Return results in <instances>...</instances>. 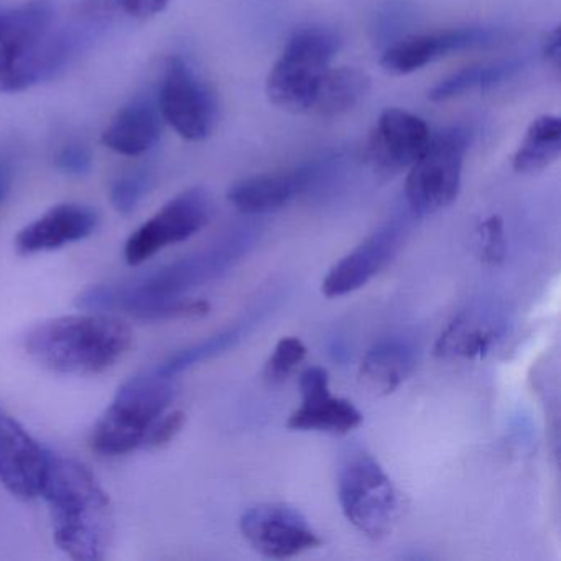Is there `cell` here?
<instances>
[{"mask_svg": "<svg viewBox=\"0 0 561 561\" xmlns=\"http://www.w3.org/2000/svg\"><path fill=\"white\" fill-rule=\"evenodd\" d=\"M41 495L50 511L55 543L78 561L101 560L113 535L111 502L93 472L48 453Z\"/></svg>", "mask_w": 561, "mask_h": 561, "instance_id": "cell-1", "label": "cell"}, {"mask_svg": "<svg viewBox=\"0 0 561 561\" xmlns=\"http://www.w3.org/2000/svg\"><path fill=\"white\" fill-rule=\"evenodd\" d=\"M133 344L126 324L104 313L54 318L25 337V350L42 367L58 374L93 376L110 369Z\"/></svg>", "mask_w": 561, "mask_h": 561, "instance_id": "cell-2", "label": "cell"}, {"mask_svg": "<svg viewBox=\"0 0 561 561\" xmlns=\"http://www.w3.org/2000/svg\"><path fill=\"white\" fill-rule=\"evenodd\" d=\"M173 399L172 377L163 376L159 370L127 380L94 426L91 436L94 451L103 456H123L144 446L147 433Z\"/></svg>", "mask_w": 561, "mask_h": 561, "instance_id": "cell-3", "label": "cell"}, {"mask_svg": "<svg viewBox=\"0 0 561 561\" xmlns=\"http://www.w3.org/2000/svg\"><path fill=\"white\" fill-rule=\"evenodd\" d=\"M337 47L340 41L327 28L295 32L268 73L265 83L268 101L287 113H310Z\"/></svg>", "mask_w": 561, "mask_h": 561, "instance_id": "cell-4", "label": "cell"}, {"mask_svg": "<svg viewBox=\"0 0 561 561\" xmlns=\"http://www.w3.org/2000/svg\"><path fill=\"white\" fill-rule=\"evenodd\" d=\"M337 494L344 517L366 537H386L399 520V492L382 466L366 453L344 462Z\"/></svg>", "mask_w": 561, "mask_h": 561, "instance_id": "cell-5", "label": "cell"}, {"mask_svg": "<svg viewBox=\"0 0 561 561\" xmlns=\"http://www.w3.org/2000/svg\"><path fill=\"white\" fill-rule=\"evenodd\" d=\"M466 152V130L449 127L432 134L425 152L410 167L407 175V202L415 215L442 211L458 198Z\"/></svg>", "mask_w": 561, "mask_h": 561, "instance_id": "cell-6", "label": "cell"}, {"mask_svg": "<svg viewBox=\"0 0 561 561\" xmlns=\"http://www.w3.org/2000/svg\"><path fill=\"white\" fill-rule=\"evenodd\" d=\"M103 27L84 12L61 27L48 25L21 60L0 78V91L19 93L54 80L93 44Z\"/></svg>", "mask_w": 561, "mask_h": 561, "instance_id": "cell-7", "label": "cell"}, {"mask_svg": "<svg viewBox=\"0 0 561 561\" xmlns=\"http://www.w3.org/2000/svg\"><path fill=\"white\" fill-rule=\"evenodd\" d=\"M162 119L183 139H208L218 124L219 106L213 88L188 60L170 57L163 68L157 96Z\"/></svg>", "mask_w": 561, "mask_h": 561, "instance_id": "cell-8", "label": "cell"}, {"mask_svg": "<svg viewBox=\"0 0 561 561\" xmlns=\"http://www.w3.org/2000/svg\"><path fill=\"white\" fill-rule=\"evenodd\" d=\"M213 209L208 190L195 186L180 193L130 236L124 249L127 264H142L169 245L192 238L211 221Z\"/></svg>", "mask_w": 561, "mask_h": 561, "instance_id": "cell-9", "label": "cell"}, {"mask_svg": "<svg viewBox=\"0 0 561 561\" xmlns=\"http://www.w3.org/2000/svg\"><path fill=\"white\" fill-rule=\"evenodd\" d=\"M239 528L257 553L274 560L294 558L321 545V538L305 515L298 508L278 502L249 508L242 514Z\"/></svg>", "mask_w": 561, "mask_h": 561, "instance_id": "cell-10", "label": "cell"}, {"mask_svg": "<svg viewBox=\"0 0 561 561\" xmlns=\"http://www.w3.org/2000/svg\"><path fill=\"white\" fill-rule=\"evenodd\" d=\"M77 307L94 313L123 311L144 321L196 320L209 313L208 301L139 294L127 284L87 288L78 295Z\"/></svg>", "mask_w": 561, "mask_h": 561, "instance_id": "cell-11", "label": "cell"}, {"mask_svg": "<svg viewBox=\"0 0 561 561\" xmlns=\"http://www.w3.org/2000/svg\"><path fill=\"white\" fill-rule=\"evenodd\" d=\"M430 133L425 121L397 107L380 114L376 127L367 139L366 157L380 173L402 172L410 169L428 146Z\"/></svg>", "mask_w": 561, "mask_h": 561, "instance_id": "cell-12", "label": "cell"}, {"mask_svg": "<svg viewBox=\"0 0 561 561\" xmlns=\"http://www.w3.org/2000/svg\"><path fill=\"white\" fill-rule=\"evenodd\" d=\"M301 405L287 426L297 432L347 435L363 423V413L350 400L331 396L330 376L323 367H308L300 376Z\"/></svg>", "mask_w": 561, "mask_h": 561, "instance_id": "cell-13", "label": "cell"}, {"mask_svg": "<svg viewBox=\"0 0 561 561\" xmlns=\"http://www.w3.org/2000/svg\"><path fill=\"white\" fill-rule=\"evenodd\" d=\"M501 34L492 28H453L433 34L412 35L392 45L383 54L380 67L393 77L413 73L426 65L469 48L491 47L497 44Z\"/></svg>", "mask_w": 561, "mask_h": 561, "instance_id": "cell-14", "label": "cell"}, {"mask_svg": "<svg viewBox=\"0 0 561 561\" xmlns=\"http://www.w3.org/2000/svg\"><path fill=\"white\" fill-rule=\"evenodd\" d=\"M48 453L27 430L0 410V482L15 497H37L42 492Z\"/></svg>", "mask_w": 561, "mask_h": 561, "instance_id": "cell-15", "label": "cell"}, {"mask_svg": "<svg viewBox=\"0 0 561 561\" xmlns=\"http://www.w3.org/2000/svg\"><path fill=\"white\" fill-rule=\"evenodd\" d=\"M400 234L402 231L396 225L386 226L369 236L350 254L344 255L328 272L323 284H321L324 297H344V295L353 294L369 284L386 267L387 262L396 255L400 244Z\"/></svg>", "mask_w": 561, "mask_h": 561, "instance_id": "cell-16", "label": "cell"}, {"mask_svg": "<svg viewBox=\"0 0 561 561\" xmlns=\"http://www.w3.org/2000/svg\"><path fill=\"white\" fill-rule=\"evenodd\" d=\"M98 225L100 215L90 206L61 203L25 226L15 239V248L22 255L57 251L90 238L96 231Z\"/></svg>", "mask_w": 561, "mask_h": 561, "instance_id": "cell-17", "label": "cell"}, {"mask_svg": "<svg viewBox=\"0 0 561 561\" xmlns=\"http://www.w3.org/2000/svg\"><path fill=\"white\" fill-rule=\"evenodd\" d=\"M229 259H231L229 244H218L208 251L198 252L165 265L159 271L150 272L127 285L139 294L182 297L185 291L216 277L228 265Z\"/></svg>", "mask_w": 561, "mask_h": 561, "instance_id": "cell-18", "label": "cell"}, {"mask_svg": "<svg viewBox=\"0 0 561 561\" xmlns=\"http://www.w3.org/2000/svg\"><path fill=\"white\" fill-rule=\"evenodd\" d=\"M313 176V167H305L297 172L249 176L229 188L228 199L244 215H267L288 205L310 185Z\"/></svg>", "mask_w": 561, "mask_h": 561, "instance_id": "cell-19", "label": "cell"}, {"mask_svg": "<svg viewBox=\"0 0 561 561\" xmlns=\"http://www.w3.org/2000/svg\"><path fill=\"white\" fill-rule=\"evenodd\" d=\"M162 114L157 101L137 96L111 121L103 134V144L124 157H140L149 152L160 137Z\"/></svg>", "mask_w": 561, "mask_h": 561, "instance_id": "cell-20", "label": "cell"}, {"mask_svg": "<svg viewBox=\"0 0 561 561\" xmlns=\"http://www.w3.org/2000/svg\"><path fill=\"white\" fill-rule=\"evenodd\" d=\"M54 21L47 0L0 12V78L4 77Z\"/></svg>", "mask_w": 561, "mask_h": 561, "instance_id": "cell-21", "label": "cell"}, {"mask_svg": "<svg viewBox=\"0 0 561 561\" xmlns=\"http://www.w3.org/2000/svg\"><path fill=\"white\" fill-rule=\"evenodd\" d=\"M415 366L412 350L397 341L376 344L364 356L359 377L363 386L374 396L392 393Z\"/></svg>", "mask_w": 561, "mask_h": 561, "instance_id": "cell-22", "label": "cell"}, {"mask_svg": "<svg viewBox=\"0 0 561 561\" xmlns=\"http://www.w3.org/2000/svg\"><path fill=\"white\" fill-rule=\"evenodd\" d=\"M370 90V78L357 68L341 67L328 70L321 81L313 110L318 116L334 119L359 106Z\"/></svg>", "mask_w": 561, "mask_h": 561, "instance_id": "cell-23", "label": "cell"}, {"mask_svg": "<svg viewBox=\"0 0 561 561\" xmlns=\"http://www.w3.org/2000/svg\"><path fill=\"white\" fill-rule=\"evenodd\" d=\"M560 153V117L540 116L528 126L525 139L512 160V167L518 173L541 172L558 160Z\"/></svg>", "mask_w": 561, "mask_h": 561, "instance_id": "cell-24", "label": "cell"}, {"mask_svg": "<svg viewBox=\"0 0 561 561\" xmlns=\"http://www.w3.org/2000/svg\"><path fill=\"white\" fill-rule=\"evenodd\" d=\"M524 61L504 60L497 64L478 65V67L462 68L456 71L451 77L439 81L428 93V98L435 103L451 100V98L461 96L472 90H488L495 84L504 83L511 80L517 71L522 70Z\"/></svg>", "mask_w": 561, "mask_h": 561, "instance_id": "cell-25", "label": "cell"}, {"mask_svg": "<svg viewBox=\"0 0 561 561\" xmlns=\"http://www.w3.org/2000/svg\"><path fill=\"white\" fill-rule=\"evenodd\" d=\"M495 333L491 328L482 327L479 321L459 317L443 331L435 346V354L446 359H474L484 356L491 350Z\"/></svg>", "mask_w": 561, "mask_h": 561, "instance_id": "cell-26", "label": "cell"}, {"mask_svg": "<svg viewBox=\"0 0 561 561\" xmlns=\"http://www.w3.org/2000/svg\"><path fill=\"white\" fill-rule=\"evenodd\" d=\"M170 0H83L81 12L100 24L116 21H147L165 11Z\"/></svg>", "mask_w": 561, "mask_h": 561, "instance_id": "cell-27", "label": "cell"}, {"mask_svg": "<svg viewBox=\"0 0 561 561\" xmlns=\"http://www.w3.org/2000/svg\"><path fill=\"white\" fill-rule=\"evenodd\" d=\"M307 357V346L298 337H282L275 346L274 354L265 364L264 376L267 382L282 383L295 373Z\"/></svg>", "mask_w": 561, "mask_h": 561, "instance_id": "cell-28", "label": "cell"}, {"mask_svg": "<svg viewBox=\"0 0 561 561\" xmlns=\"http://www.w3.org/2000/svg\"><path fill=\"white\" fill-rule=\"evenodd\" d=\"M150 183L152 179L147 172H133L119 176L111 186V203L114 209L121 215H130L149 192Z\"/></svg>", "mask_w": 561, "mask_h": 561, "instance_id": "cell-29", "label": "cell"}, {"mask_svg": "<svg viewBox=\"0 0 561 561\" xmlns=\"http://www.w3.org/2000/svg\"><path fill=\"white\" fill-rule=\"evenodd\" d=\"M479 242H481L482 261L491 265L501 264L505 257L504 222L499 216L484 219L479 226Z\"/></svg>", "mask_w": 561, "mask_h": 561, "instance_id": "cell-30", "label": "cell"}, {"mask_svg": "<svg viewBox=\"0 0 561 561\" xmlns=\"http://www.w3.org/2000/svg\"><path fill=\"white\" fill-rule=\"evenodd\" d=\"M55 163L65 175L83 176L90 173L93 157H91L90 149L83 144H67V146L61 147Z\"/></svg>", "mask_w": 561, "mask_h": 561, "instance_id": "cell-31", "label": "cell"}, {"mask_svg": "<svg viewBox=\"0 0 561 561\" xmlns=\"http://www.w3.org/2000/svg\"><path fill=\"white\" fill-rule=\"evenodd\" d=\"M185 422V413L180 412V410L163 413V415L153 423L149 433H147L144 446H147V448H162V446L169 445V443L182 432Z\"/></svg>", "mask_w": 561, "mask_h": 561, "instance_id": "cell-32", "label": "cell"}, {"mask_svg": "<svg viewBox=\"0 0 561 561\" xmlns=\"http://www.w3.org/2000/svg\"><path fill=\"white\" fill-rule=\"evenodd\" d=\"M543 57L548 64L553 67L557 73L561 70V35L560 28L554 27L550 34L547 35V41L543 44Z\"/></svg>", "mask_w": 561, "mask_h": 561, "instance_id": "cell-33", "label": "cell"}, {"mask_svg": "<svg viewBox=\"0 0 561 561\" xmlns=\"http://www.w3.org/2000/svg\"><path fill=\"white\" fill-rule=\"evenodd\" d=\"M14 179V162L8 153L0 152V205L4 202Z\"/></svg>", "mask_w": 561, "mask_h": 561, "instance_id": "cell-34", "label": "cell"}]
</instances>
